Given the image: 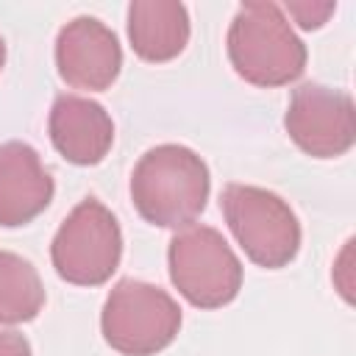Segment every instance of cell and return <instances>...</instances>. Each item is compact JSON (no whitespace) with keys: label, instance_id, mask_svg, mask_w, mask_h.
<instances>
[{"label":"cell","instance_id":"6da1fadb","mask_svg":"<svg viewBox=\"0 0 356 356\" xmlns=\"http://www.w3.org/2000/svg\"><path fill=\"white\" fill-rule=\"evenodd\" d=\"M209 192V167L186 145H156L131 172V200L139 217L159 228L192 225L203 214Z\"/></svg>","mask_w":356,"mask_h":356},{"label":"cell","instance_id":"7a4b0ae2","mask_svg":"<svg viewBox=\"0 0 356 356\" xmlns=\"http://www.w3.org/2000/svg\"><path fill=\"white\" fill-rule=\"evenodd\" d=\"M225 50L234 72L253 86H286L306 70V44L275 3H242L231 19Z\"/></svg>","mask_w":356,"mask_h":356},{"label":"cell","instance_id":"3957f363","mask_svg":"<svg viewBox=\"0 0 356 356\" xmlns=\"http://www.w3.org/2000/svg\"><path fill=\"white\" fill-rule=\"evenodd\" d=\"M181 320V306L170 292L147 281L122 278L103 303L100 331L108 348L122 356H156L172 345Z\"/></svg>","mask_w":356,"mask_h":356},{"label":"cell","instance_id":"277c9868","mask_svg":"<svg viewBox=\"0 0 356 356\" xmlns=\"http://www.w3.org/2000/svg\"><path fill=\"white\" fill-rule=\"evenodd\" d=\"M220 209L253 264L281 270L295 261L300 250V222L281 195L250 184H228L220 195Z\"/></svg>","mask_w":356,"mask_h":356},{"label":"cell","instance_id":"5b68a950","mask_svg":"<svg viewBox=\"0 0 356 356\" xmlns=\"http://www.w3.org/2000/svg\"><path fill=\"white\" fill-rule=\"evenodd\" d=\"M172 286L197 309H222L242 289V261L211 225H186L167 248Z\"/></svg>","mask_w":356,"mask_h":356},{"label":"cell","instance_id":"8992f818","mask_svg":"<svg viewBox=\"0 0 356 356\" xmlns=\"http://www.w3.org/2000/svg\"><path fill=\"white\" fill-rule=\"evenodd\" d=\"M50 259L58 278L67 284H106L122 259V231L117 217L97 197L81 200L58 225L50 245Z\"/></svg>","mask_w":356,"mask_h":356},{"label":"cell","instance_id":"52a82bcc","mask_svg":"<svg viewBox=\"0 0 356 356\" xmlns=\"http://www.w3.org/2000/svg\"><path fill=\"white\" fill-rule=\"evenodd\" d=\"M284 128L289 139L312 159L345 156L356 142L353 97L323 83H303L289 97Z\"/></svg>","mask_w":356,"mask_h":356},{"label":"cell","instance_id":"ba28073f","mask_svg":"<svg viewBox=\"0 0 356 356\" xmlns=\"http://www.w3.org/2000/svg\"><path fill=\"white\" fill-rule=\"evenodd\" d=\"M56 67L67 86L103 92L122 70L117 33L95 17H75L56 36Z\"/></svg>","mask_w":356,"mask_h":356},{"label":"cell","instance_id":"9c48e42d","mask_svg":"<svg viewBox=\"0 0 356 356\" xmlns=\"http://www.w3.org/2000/svg\"><path fill=\"white\" fill-rule=\"evenodd\" d=\"M53 147L78 167H92L106 159L114 145V122L108 111L81 95H58L47 120Z\"/></svg>","mask_w":356,"mask_h":356},{"label":"cell","instance_id":"30bf717a","mask_svg":"<svg viewBox=\"0 0 356 356\" xmlns=\"http://www.w3.org/2000/svg\"><path fill=\"white\" fill-rule=\"evenodd\" d=\"M53 178L28 142L0 145V228L36 220L53 200Z\"/></svg>","mask_w":356,"mask_h":356},{"label":"cell","instance_id":"8fae6325","mask_svg":"<svg viewBox=\"0 0 356 356\" xmlns=\"http://www.w3.org/2000/svg\"><path fill=\"white\" fill-rule=\"evenodd\" d=\"M189 14L175 0H134L128 6V39L142 61L164 64L189 44Z\"/></svg>","mask_w":356,"mask_h":356},{"label":"cell","instance_id":"7c38bea8","mask_svg":"<svg viewBox=\"0 0 356 356\" xmlns=\"http://www.w3.org/2000/svg\"><path fill=\"white\" fill-rule=\"evenodd\" d=\"M42 306L44 286L36 267L11 250H0V325L31 323Z\"/></svg>","mask_w":356,"mask_h":356},{"label":"cell","instance_id":"4fadbf2b","mask_svg":"<svg viewBox=\"0 0 356 356\" xmlns=\"http://www.w3.org/2000/svg\"><path fill=\"white\" fill-rule=\"evenodd\" d=\"M284 8L300 28L314 31L323 22H328V17L337 11V3H286Z\"/></svg>","mask_w":356,"mask_h":356},{"label":"cell","instance_id":"5bb4252c","mask_svg":"<svg viewBox=\"0 0 356 356\" xmlns=\"http://www.w3.org/2000/svg\"><path fill=\"white\" fill-rule=\"evenodd\" d=\"M0 356H33L31 342L14 328H0Z\"/></svg>","mask_w":356,"mask_h":356},{"label":"cell","instance_id":"9a60e30c","mask_svg":"<svg viewBox=\"0 0 356 356\" xmlns=\"http://www.w3.org/2000/svg\"><path fill=\"white\" fill-rule=\"evenodd\" d=\"M3 67H6V42L0 36V72H3Z\"/></svg>","mask_w":356,"mask_h":356}]
</instances>
